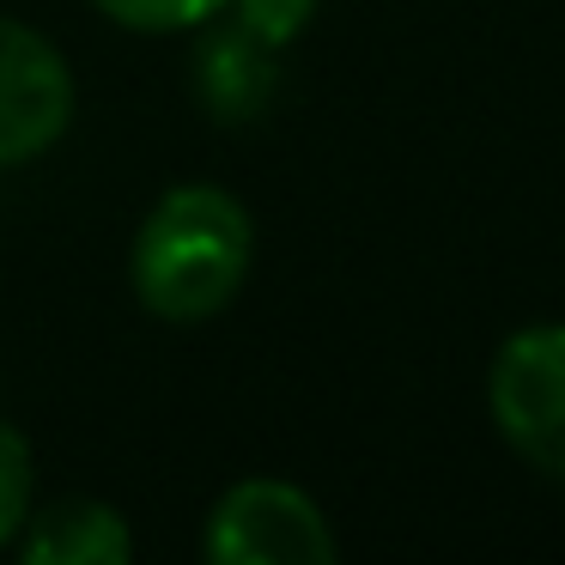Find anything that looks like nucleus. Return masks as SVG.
Listing matches in <instances>:
<instances>
[{
  "mask_svg": "<svg viewBox=\"0 0 565 565\" xmlns=\"http://www.w3.org/2000/svg\"><path fill=\"white\" fill-rule=\"evenodd\" d=\"M19 559L25 565H128L135 559V535H128V516L116 504L62 499L50 511L25 516Z\"/></svg>",
  "mask_w": 565,
  "mask_h": 565,
  "instance_id": "nucleus-6",
  "label": "nucleus"
},
{
  "mask_svg": "<svg viewBox=\"0 0 565 565\" xmlns=\"http://www.w3.org/2000/svg\"><path fill=\"white\" fill-rule=\"evenodd\" d=\"M487 402L529 462L565 475V322H535L499 347Z\"/></svg>",
  "mask_w": 565,
  "mask_h": 565,
  "instance_id": "nucleus-3",
  "label": "nucleus"
},
{
  "mask_svg": "<svg viewBox=\"0 0 565 565\" xmlns=\"http://www.w3.org/2000/svg\"><path fill=\"white\" fill-rule=\"evenodd\" d=\"M225 13H232L244 31H256L262 43L286 50V43H292L298 31L310 25V13H317V0H225Z\"/></svg>",
  "mask_w": 565,
  "mask_h": 565,
  "instance_id": "nucleus-9",
  "label": "nucleus"
},
{
  "mask_svg": "<svg viewBox=\"0 0 565 565\" xmlns=\"http://www.w3.org/2000/svg\"><path fill=\"white\" fill-rule=\"evenodd\" d=\"M31 516V444L0 419V547L19 541Z\"/></svg>",
  "mask_w": 565,
  "mask_h": 565,
  "instance_id": "nucleus-8",
  "label": "nucleus"
},
{
  "mask_svg": "<svg viewBox=\"0 0 565 565\" xmlns=\"http://www.w3.org/2000/svg\"><path fill=\"white\" fill-rule=\"evenodd\" d=\"M249 262H256V225L244 201L213 183H183L147 213L128 274L159 322H207L237 298Z\"/></svg>",
  "mask_w": 565,
  "mask_h": 565,
  "instance_id": "nucleus-1",
  "label": "nucleus"
},
{
  "mask_svg": "<svg viewBox=\"0 0 565 565\" xmlns=\"http://www.w3.org/2000/svg\"><path fill=\"white\" fill-rule=\"evenodd\" d=\"M74 122V67L43 31L0 19V164L50 152Z\"/></svg>",
  "mask_w": 565,
  "mask_h": 565,
  "instance_id": "nucleus-4",
  "label": "nucleus"
},
{
  "mask_svg": "<svg viewBox=\"0 0 565 565\" xmlns=\"http://www.w3.org/2000/svg\"><path fill=\"white\" fill-rule=\"evenodd\" d=\"M274 79H280V50L244 31L237 19L213 13L195 43V98L220 122H249L268 110Z\"/></svg>",
  "mask_w": 565,
  "mask_h": 565,
  "instance_id": "nucleus-5",
  "label": "nucleus"
},
{
  "mask_svg": "<svg viewBox=\"0 0 565 565\" xmlns=\"http://www.w3.org/2000/svg\"><path fill=\"white\" fill-rule=\"evenodd\" d=\"M92 7L128 31H201L213 13H225V0H92Z\"/></svg>",
  "mask_w": 565,
  "mask_h": 565,
  "instance_id": "nucleus-7",
  "label": "nucleus"
},
{
  "mask_svg": "<svg viewBox=\"0 0 565 565\" xmlns=\"http://www.w3.org/2000/svg\"><path fill=\"white\" fill-rule=\"evenodd\" d=\"M207 559L220 565H329L334 529L292 480H237L207 516Z\"/></svg>",
  "mask_w": 565,
  "mask_h": 565,
  "instance_id": "nucleus-2",
  "label": "nucleus"
}]
</instances>
